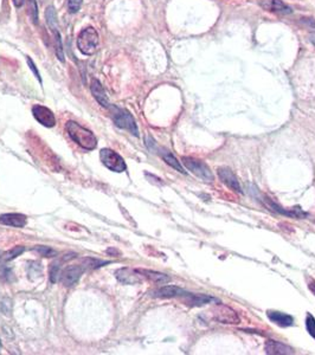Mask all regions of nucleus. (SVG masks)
I'll return each mask as SVG.
<instances>
[{"instance_id":"21","label":"nucleus","mask_w":315,"mask_h":355,"mask_svg":"<svg viewBox=\"0 0 315 355\" xmlns=\"http://www.w3.org/2000/svg\"><path fill=\"white\" fill-rule=\"evenodd\" d=\"M45 18H46V24H48V26L50 27L51 31L53 32L58 31V20H57V15L54 6L46 7Z\"/></svg>"},{"instance_id":"32","label":"nucleus","mask_w":315,"mask_h":355,"mask_svg":"<svg viewBox=\"0 0 315 355\" xmlns=\"http://www.w3.org/2000/svg\"><path fill=\"white\" fill-rule=\"evenodd\" d=\"M302 21L305 23V25L311 30H315V19L313 18H303Z\"/></svg>"},{"instance_id":"22","label":"nucleus","mask_w":315,"mask_h":355,"mask_svg":"<svg viewBox=\"0 0 315 355\" xmlns=\"http://www.w3.org/2000/svg\"><path fill=\"white\" fill-rule=\"evenodd\" d=\"M27 15L32 23H38V6L36 0H27Z\"/></svg>"},{"instance_id":"1","label":"nucleus","mask_w":315,"mask_h":355,"mask_svg":"<svg viewBox=\"0 0 315 355\" xmlns=\"http://www.w3.org/2000/svg\"><path fill=\"white\" fill-rule=\"evenodd\" d=\"M67 132L69 134L71 140L75 141L78 146L87 151H93L96 148L97 140L95 138L94 133L90 132L87 128L82 127L81 124L75 121H69L67 124Z\"/></svg>"},{"instance_id":"9","label":"nucleus","mask_w":315,"mask_h":355,"mask_svg":"<svg viewBox=\"0 0 315 355\" xmlns=\"http://www.w3.org/2000/svg\"><path fill=\"white\" fill-rule=\"evenodd\" d=\"M83 267L79 266H69L63 270L61 275V281L65 286H73L74 284L78 282L81 278Z\"/></svg>"},{"instance_id":"26","label":"nucleus","mask_w":315,"mask_h":355,"mask_svg":"<svg viewBox=\"0 0 315 355\" xmlns=\"http://www.w3.org/2000/svg\"><path fill=\"white\" fill-rule=\"evenodd\" d=\"M305 324L307 332L309 333V335H311L313 338H315V319L313 318L312 314H307Z\"/></svg>"},{"instance_id":"8","label":"nucleus","mask_w":315,"mask_h":355,"mask_svg":"<svg viewBox=\"0 0 315 355\" xmlns=\"http://www.w3.org/2000/svg\"><path fill=\"white\" fill-rule=\"evenodd\" d=\"M262 200L268 209L272 210V211H274V212L280 213V214L288 215V217H292V218H298V219H301V218H305L307 215V213L303 212L300 207H294V209H292V210H286V209H283V207H281L280 205L274 203L272 199L267 198V196H264Z\"/></svg>"},{"instance_id":"33","label":"nucleus","mask_w":315,"mask_h":355,"mask_svg":"<svg viewBox=\"0 0 315 355\" xmlns=\"http://www.w3.org/2000/svg\"><path fill=\"white\" fill-rule=\"evenodd\" d=\"M12 1L16 7H21L24 5V2H25V0H12Z\"/></svg>"},{"instance_id":"18","label":"nucleus","mask_w":315,"mask_h":355,"mask_svg":"<svg viewBox=\"0 0 315 355\" xmlns=\"http://www.w3.org/2000/svg\"><path fill=\"white\" fill-rule=\"evenodd\" d=\"M136 274V270H130L128 267H123L116 271V277L120 282L125 284H134L139 282V278Z\"/></svg>"},{"instance_id":"14","label":"nucleus","mask_w":315,"mask_h":355,"mask_svg":"<svg viewBox=\"0 0 315 355\" xmlns=\"http://www.w3.org/2000/svg\"><path fill=\"white\" fill-rule=\"evenodd\" d=\"M186 294L187 291L177 285H165L155 290L153 293V296L160 297V299H172V297H184Z\"/></svg>"},{"instance_id":"13","label":"nucleus","mask_w":315,"mask_h":355,"mask_svg":"<svg viewBox=\"0 0 315 355\" xmlns=\"http://www.w3.org/2000/svg\"><path fill=\"white\" fill-rule=\"evenodd\" d=\"M184 300L186 304L191 305V307H202V305H205L211 302H216V303L219 302L217 299H215V297L212 296H209V295L192 294V293L186 294L184 296Z\"/></svg>"},{"instance_id":"12","label":"nucleus","mask_w":315,"mask_h":355,"mask_svg":"<svg viewBox=\"0 0 315 355\" xmlns=\"http://www.w3.org/2000/svg\"><path fill=\"white\" fill-rule=\"evenodd\" d=\"M264 351L265 353L270 355H289L295 353L292 347L275 340H268L264 345Z\"/></svg>"},{"instance_id":"3","label":"nucleus","mask_w":315,"mask_h":355,"mask_svg":"<svg viewBox=\"0 0 315 355\" xmlns=\"http://www.w3.org/2000/svg\"><path fill=\"white\" fill-rule=\"evenodd\" d=\"M182 161L188 171L192 172L194 176L198 177L199 179L203 180V181L212 182L213 179H215V177H213L209 166H207L204 161L197 160L194 159V158H188V157H184Z\"/></svg>"},{"instance_id":"27","label":"nucleus","mask_w":315,"mask_h":355,"mask_svg":"<svg viewBox=\"0 0 315 355\" xmlns=\"http://www.w3.org/2000/svg\"><path fill=\"white\" fill-rule=\"evenodd\" d=\"M35 250L37 251L40 256H43V257H54V256L57 255L56 251H55L54 248H51L50 247H38L36 248Z\"/></svg>"},{"instance_id":"36","label":"nucleus","mask_w":315,"mask_h":355,"mask_svg":"<svg viewBox=\"0 0 315 355\" xmlns=\"http://www.w3.org/2000/svg\"><path fill=\"white\" fill-rule=\"evenodd\" d=\"M0 255H1V253H0Z\"/></svg>"},{"instance_id":"35","label":"nucleus","mask_w":315,"mask_h":355,"mask_svg":"<svg viewBox=\"0 0 315 355\" xmlns=\"http://www.w3.org/2000/svg\"><path fill=\"white\" fill-rule=\"evenodd\" d=\"M309 42L312 43L315 46V34H311L309 35Z\"/></svg>"},{"instance_id":"7","label":"nucleus","mask_w":315,"mask_h":355,"mask_svg":"<svg viewBox=\"0 0 315 355\" xmlns=\"http://www.w3.org/2000/svg\"><path fill=\"white\" fill-rule=\"evenodd\" d=\"M32 114H34L35 119L44 127L51 128L56 124V117H55L53 111L46 106L40 105L34 106H32Z\"/></svg>"},{"instance_id":"6","label":"nucleus","mask_w":315,"mask_h":355,"mask_svg":"<svg viewBox=\"0 0 315 355\" xmlns=\"http://www.w3.org/2000/svg\"><path fill=\"white\" fill-rule=\"evenodd\" d=\"M213 319L216 321L221 322V323L225 324H236L240 322V316L232 308L228 307V305L222 304L221 302L218 303L217 307L213 309Z\"/></svg>"},{"instance_id":"2","label":"nucleus","mask_w":315,"mask_h":355,"mask_svg":"<svg viewBox=\"0 0 315 355\" xmlns=\"http://www.w3.org/2000/svg\"><path fill=\"white\" fill-rule=\"evenodd\" d=\"M98 43V34L94 27H87L79 32L77 37V48L83 54L90 56L96 53Z\"/></svg>"},{"instance_id":"20","label":"nucleus","mask_w":315,"mask_h":355,"mask_svg":"<svg viewBox=\"0 0 315 355\" xmlns=\"http://www.w3.org/2000/svg\"><path fill=\"white\" fill-rule=\"evenodd\" d=\"M160 154H161V158H163L164 161H165L167 165H169V166H171V167H173L174 169H177V171L180 172V173L186 174V172L184 171V168H183V166L180 165L179 161L177 160V158H175L171 152L165 151V149H164V151H161Z\"/></svg>"},{"instance_id":"19","label":"nucleus","mask_w":315,"mask_h":355,"mask_svg":"<svg viewBox=\"0 0 315 355\" xmlns=\"http://www.w3.org/2000/svg\"><path fill=\"white\" fill-rule=\"evenodd\" d=\"M136 271H138L139 274H141L144 277L148 278L149 281H152V282H154V283L165 284L171 281V278H169L167 275L161 274V272H158V271H153V270L141 269V270H136Z\"/></svg>"},{"instance_id":"4","label":"nucleus","mask_w":315,"mask_h":355,"mask_svg":"<svg viewBox=\"0 0 315 355\" xmlns=\"http://www.w3.org/2000/svg\"><path fill=\"white\" fill-rule=\"evenodd\" d=\"M113 121L119 128L127 129L128 132H130L133 135L139 136V129L138 125H136L135 120H134V117L131 116L130 111L126 110V109L115 108V113L113 114Z\"/></svg>"},{"instance_id":"16","label":"nucleus","mask_w":315,"mask_h":355,"mask_svg":"<svg viewBox=\"0 0 315 355\" xmlns=\"http://www.w3.org/2000/svg\"><path fill=\"white\" fill-rule=\"evenodd\" d=\"M267 316L269 318L270 321L278 324V326L281 327H290L294 324V319H293V316L288 315V314L281 313V311L269 310L267 313Z\"/></svg>"},{"instance_id":"34","label":"nucleus","mask_w":315,"mask_h":355,"mask_svg":"<svg viewBox=\"0 0 315 355\" xmlns=\"http://www.w3.org/2000/svg\"><path fill=\"white\" fill-rule=\"evenodd\" d=\"M309 289H311V291L315 295V281H312L311 283H309Z\"/></svg>"},{"instance_id":"23","label":"nucleus","mask_w":315,"mask_h":355,"mask_svg":"<svg viewBox=\"0 0 315 355\" xmlns=\"http://www.w3.org/2000/svg\"><path fill=\"white\" fill-rule=\"evenodd\" d=\"M55 34V43H56V48H55V51H56L57 57L61 62H64V51H63V45H62V39L61 36H59V32L56 31Z\"/></svg>"},{"instance_id":"30","label":"nucleus","mask_w":315,"mask_h":355,"mask_svg":"<svg viewBox=\"0 0 315 355\" xmlns=\"http://www.w3.org/2000/svg\"><path fill=\"white\" fill-rule=\"evenodd\" d=\"M26 62H27V64H29L30 69H31V70H32V72H34V73H35V76H36V77H37V78H38V81H39V82H42V77H40V73H39V71H38V69H37V67H36V65H35V63H34V61H32V59H31V57H29V56H27V57H26Z\"/></svg>"},{"instance_id":"31","label":"nucleus","mask_w":315,"mask_h":355,"mask_svg":"<svg viewBox=\"0 0 315 355\" xmlns=\"http://www.w3.org/2000/svg\"><path fill=\"white\" fill-rule=\"evenodd\" d=\"M0 309H1V311L5 314V315H9L11 313V301H9V300H4V301L1 302V304H0Z\"/></svg>"},{"instance_id":"5","label":"nucleus","mask_w":315,"mask_h":355,"mask_svg":"<svg viewBox=\"0 0 315 355\" xmlns=\"http://www.w3.org/2000/svg\"><path fill=\"white\" fill-rule=\"evenodd\" d=\"M100 158L101 160H102L103 165H105L107 168L111 169V171L117 172V173H121V172L126 171L125 160H123L122 157H120L116 152L111 151V149L105 148L100 152Z\"/></svg>"},{"instance_id":"10","label":"nucleus","mask_w":315,"mask_h":355,"mask_svg":"<svg viewBox=\"0 0 315 355\" xmlns=\"http://www.w3.org/2000/svg\"><path fill=\"white\" fill-rule=\"evenodd\" d=\"M218 176H219V179L222 180V182H224V184H225L226 186L230 188V190H232L234 192L241 193V195H242L243 191H242V187H241V185H240V181L237 180L236 176L232 173L231 169L219 168Z\"/></svg>"},{"instance_id":"24","label":"nucleus","mask_w":315,"mask_h":355,"mask_svg":"<svg viewBox=\"0 0 315 355\" xmlns=\"http://www.w3.org/2000/svg\"><path fill=\"white\" fill-rule=\"evenodd\" d=\"M24 251H25V248L24 247H15L13 248H11L9 252L5 253L4 259L5 261H12V259L18 257V256H20Z\"/></svg>"},{"instance_id":"29","label":"nucleus","mask_w":315,"mask_h":355,"mask_svg":"<svg viewBox=\"0 0 315 355\" xmlns=\"http://www.w3.org/2000/svg\"><path fill=\"white\" fill-rule=\"evenodd\" d=\"M87 266L92 267V269H95V267H98V266H105V264H108L109 262H105V261H98V259H93V258H87L86 259Z\"/></svg>"},{"instance_id":"25","label":"nucleus","mask_w":315,"mask_h":355,"mask_svg":"<svg viewBox=\"0 0 315 355\" xmlns=\"http://www.w3.org/2000/svg\"><path fill=\"white\" fill-rule=\"evenodd\" d=\"M61 266H59L58 263H55L50 267V281L53 283L58 282L61 280Z\"/></svg>"},{"instance_id":"15","label":"nucleus","mask_w":315,"mask_h":355,"mask_svg":"<svg viewBox=\"0 0 315 355\" xmlns=\"http://www.w3.org/2000/svg\"><path fill=\"white\" fill-rule=\"evenodd\" d=\"M26 217L20 213H6L0 215V224L13 228H24L26 225Z\"/></svg>"},{"instance_id":"11","label":"nucleus","mask_w":315,"mask_h":355,"mask_svg":"<svg viewBox=\"0 0 315 355\" xmlns=\"http://www.w3.org/2000/svg\"><path fill=\"white\" fill-rule=\"evenodd\" d=\"M259 6L265 11L281 13V15H290L293 12L292 7L284 4L282 0H261L259 1Z\"/></svg>"},{"instance_id":"17","label":"nucleus","mask_w":315,"mask_h":355,"mask_svg":"<svg viewBox=\"0 0 315 355\" xmlns=\"http://www.w3.org/2000/svg\"><path fill=\"white\" fill-rule=\"evenodd\" d=\"M92 94L94 95V97L96 98V101L98 103H100L101 106H105V108H109L108 96H107L105 89H103L102 84L100 83V81L93 80V82H92Z\"/></svg>"},{"instance_id":"28","label":"nucleus","mask_w":315,"mask_h":355,"mask_svg":"<svg viewBox=\"0 0 315 355\" xmlns=\"http://www.w3.org/2000/svg\"><path fill=\"white\" fill-rule=\"evenodd\" d=\"M82 1L83 0H67L68 11L70 13H77L82 6Z\"/></svg>"}]
</instances>
